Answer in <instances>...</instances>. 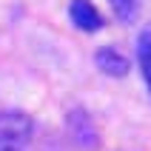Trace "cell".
<instances>
[{
  "mask_svg": "<svg viewBox=\"0 0 151 151\" xmlns=\"http://www.w3.org/2000/svg\"><path fill=\"white\" fill-rule=\"evenodd\" d=\"M32 117L14 109L0 111V151H23L32 140Z\"/></svg>",
  "mask_w": 151,
  "mask_h": 151,
  "instance_id": "cell-1",
  "label": "cell"
},
{
  "mask_svg": "<svg viewBox=\"0 0 151 151\" xmlns=\"http://www.w3.org/2000/svg\"><path fill=\"white\" fill-rule=\"evenodd\" d=\"M66 126H68V134H71V140L77 145H83V148H97L100 145V131H97L88 111L71 109L66 114Z\"/></svg>",
  "mask_w": 151,
  "mask_h": 151,
  "instance_id": "cell-2",
  "label": "cell"
},
{
  "mask_svg": "<svg viewBox=\"0 0 151 151\" xmlns=\"http://www.w3.org/2000/svg\"><path fill=\"white\" fill-rule=\"evenodd\" d=\"M68 20L74 23V29H80L86 34H94V32H100L103 26H106L100 9L94 6L91 0H71L68 3Z\"/></svg>",
  "mask_w": 151,
  "mask_h": 151,
  "instance_id": "cell-3",
  "label": "cell"
},
{
  "mask_svg": "<svg viewBox=\"0 0 151 151\" xmlns=\"http://www.w3.org/2000/svg\"><path fill=\"white\" fill-rule=\"evenodd\" d=\"M94 63H97V68H100L106 77H126L128 71H131V60H128L123 51L111 49V46L97 51V54H94Z\"/></svg>",
  "mask_w": 151,
  "mask_h": 151,
  "instance_id": "cell-4",
  "label": "cell"
},
{
  "mask_svg": "<svg viewBox=\"0 0 151 151\" xmlns=\"http://www.w3.org/2000/svg\"><path fill=\"white\" fill-rule=\"evenodd\" d=\"M137 66H140L143 83L151 94V29H143L137 37Z\"/></svg>",
  "mask_w": 151,
  "mask_h": 151,
  "instance_id": "cell-5",
  "label": "cell"
},
{
  "mask_svg": "<svg viewBox=\"0 0 151 151\" xmlns=\"http://www.w3.org/2000/svg\"><path fill=\"white\" fill-rule=\"evenodd\" d=\"M111 12H114V17H117L120 23L131 26L140 17V6H143V0H109Z\"/></svg>",
  "mask_w": 151,
  "mask_h": 151,
  "instance_id": "cell-6",
  "label": "cell"
}]
</instances>
